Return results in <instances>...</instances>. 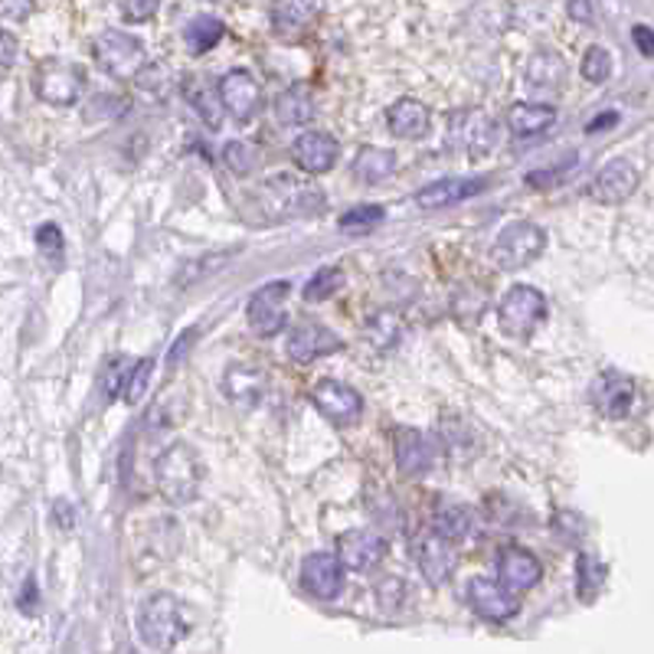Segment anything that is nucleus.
<instances>
[{
  "mask_svg": "<svg viewBox=\"0 0 654 654\" xmlns=\"http://www.w3.org/2000/svg\"><path fill=\"white\" fill-rule=\"evenodd\" d=\"M187 609L171 592H154L138 609V635L151 652H171L187 639Z\"/></svg>",
  "mask_w": 654,
  "mask_h": 654,
  "instance_id": "nucleus-1",
  "label": "nucleus"
},
{
  "mask_svg": "<svg viewBox=\"0 0 654 654\" xmlns=\"http://www.w3.org/2000/svg\"><path fill=\"white\" fill-rule=\"evenodd\" d=\"M154 481L168 504H174V507L193 504L203 487V462H200L196 449L187 442H174L171 449H164L154 465Z\"/></svg>",
  "mask_w": 654,
  "mask_h": 654,
  "instance_id": "nucleus-2",
  "label": "nucleus"
},
{
  "mask_svg": "<svg viewBox=\"0 0 654 654\" xmlns=\"http://www.w3.org/2000/svg\"><path fill=\"white\" fill-rule=\"evenodd\" d=\"M547 246V233L537 226V223H527V219H517L511 226H504L491 246V259L497 269L504 272H517V269H527L534 259H540Z\"/></svg>",
  "mask_w": 654,
  "mask_h": 654,
  "instance_id": "nucleus-3",
  "label": "nucleus"
},
{
  "mask_svg": "<svg viewBox=\"0 0 654 654\" xmlns=\"http://www.w3.org/2000/svg\"><path fill=\"white\" fill-rule=\"evenodd\" d=\"M86 89V69L69 63V60H43L36 66L33 76V93L40 101L56 105V108H69L79 101V95Z\"/></svg>",
  "mask_w": 654,
  "mask_h": 654,
  "instance_id": "nucleus-4",
  "label": "nucleus"
},
{
  "mask_svg": "<svg viewBox=\"0 0 654 654\" xmlns=\"http://www.w3.org/2000/svg\"><path fill=\"white\" fill-rule=\"evenodd\" d=\"M93 53L98 66L115 79H138V73L148 66L144 63V43L131 33H121V30L98 33Z\"/></svg>",
  "mask_w": 654,
  "mask_h": 654,
  "instance_id": "nucleus-5",
  "label": "nucleus"
},
{
  "mask_svg": "<svg viewBox=\"0 0 654 654\" xmlns=\"http://www.w3.org/2000/svg\"><path fill=\"white\" fill-rule=\"evenodd\" d=\"M544 318H547V298L534 285H514L497 304V321L514 337L534 334L544 324Z\"/></svg>",
  "mask_w": 654,
  "mask_h": 654,
  "instance_id": "nucleus-6",
  "label": "nucleus"
},
{
  "mask_svg": "<svg viewBox=\"0 0 654 654\" xmlns=\"http://www.w3.org/2000/svg\"><path fill=\"white\" fill-rule=\"evenodd\" d=\"M449 144L468 158H484L497 144V125L487 111L465 108L449 118Z\"/></svg>",
  "mask_w": 654,
  "mask_h": 654,
  "instance_id": "nucleus-7",
  "label": "nucleus"
},
{
  "mask_svg": "<svg viewBox=\"0 0 654 654\" xmlns=\"http://www.w3.org/2000/svg\"><path fill=\"white\" fill-rule=\"evenodd\" d=\"M288 281H269L262 285L246 308V321L256 337H276L288 324Z\"/></svg>",
  "mask_w": 654,
  "mask_h": 654,
  "instance_id": "nucleus-8",
  "label": "nucleus"
},
{
  "mask_svg": "<svg viewBox=\"0 0 654 654\" xmlns=\"http://www.w3.org/2000/svg\"><path fill=\"white\" fill-rule=\"evenodd\" d=\"M311 399H314L318 412L341 429H351L364 419V396L341 379H321L314 386Z\"/></svg>",
  "mask_w": 654,
  "mask_h": 654,
  "instance_id": "nucleus-9",
  "label": "nucleus"
},
{
  "mask_svg": "<svg viewBox=\"0 0 654 654\" xmlns=\"http://www.w3.org/2000/svg\"><path fill=\"white\" fill-rule=\"evenodd\" d=\"M412 560L429 586H446L455 572V550L436 530H422L412 537Z\"/></svg>",
  "mask_w": 654,
  "mask_h": 654,
  "instance_id": "nucleus-10",
  "label": "nucleus"
},
{
  "mask_svg": "<svg viewBox=\"0 0 654 654\" xmlns=\"http://www.w3.org/2000/svg\"><path fill=\"white\" fill-rule=\"evenodd\" d=\"M285 351L294 364H314L321 357H331V354L344 351V341L318 321H301V324L291 328Z\"/></svg>",
  "mask_w": 654,
  "mask_h": 654,
  "instance_id": "nucleus-11",
  "label": "nucleus"
},
{
  "mask_svg": "<svg viewBox=\"0 0 654 654\" xmlns=\"http://www.w3.org/2000/svg\"><path fill=\"white\" fill-rule=\"evenodd\" d=\"M468 605L481 619H487V622H507L521 609L517 605V596L501 579H484V576H478V579L468 582Z\"/></svg>",
  "mask_w": 654,
  "mask_h": 654,
  "instance_id": "nucleus-12",
  "label": "nucleus"
},
{
  "mask_svg": "<svg viewBox=\"0 0 654 654\" xmlns=\"http://www.w3.org/2000/svg\"><path fill=\"white\" fill-rule=\"evenodd\" d=\"M642 184V174L632 161L619 158V161H609L589 184V196L596 203H605V206H615V203H625L635 190Z\"/></svg>",
  "mask_w": 654,
  "mask_h": 654,
  "instance_id": "nucleus-13",
  "label": "nucleus"
},
{
  "mask_svg": "<svg viewBox=\"0 0 654 654\" xmlns=\"http://www.w3.org/2000/svg\"><path fill=\"white\" fill-rule=\"evenodd\" d=\"M301 586L314 596V599H337L344 589V562L334 554H311L301 562Z\"/></svg>",
  "mask_w": 654,
  "mask_h": 654,
  "instance_id": "nucleus-14",
  "label": "nucleus"
},
{
  "mask_svg": "<svg viewBox=\"0 0 654 654\" xmlns=\"http://www.w3.org/2000/svg\"><path fill=\"white\" fill-rule=\"evenodd\" d=\"M219 98H223V108L236 121H249L262 108V89H259L256 76L246 69H233L219 79Z\"/></svg>",
  "mask_w": 654,
  "mask_h": 654,
  "instance_id": "nucleus-15",
  "label": "nucleus"
},
{
  "mask_svg": "<svg viewBox=\"0 0 654 654\" xmlns=\"http://www.w3.org/2000/svg\"><path fill=\"white\" fill-rule=\"evenodd\" d=\"M386 550H389V544L374 530H347L344 537H337V557L354 572L376 569L386 560Z\"/></svg>",
  "mask_w": 654,
  "mask_h": 654,
  "instance_id": "nucleus-16",
  "label": "nucleus"
},
{
  "mask_svg": "<svg viewBox=\"0 0 654 654\" xmlns=\"http://www.w3.org/2000/svg\"><path fill=\"white\" fill-rule=\"evenodd\" d=\"M341 144L328 131H304L291 144V161L308 174H324L337 164Z\"/></svg>",
  "mask_w": 654,
  "mask_h": 654,
  "instance_id": "nucleus-17",
  "label": "nucleus"
},
{
  "mask_svg": "<svg viewBox=\"0 0 654 654\" xmlns=\"http://www.w3.org/2000/svg\"><path fill=\"white\" fill-rule=\"evenodd\" d=\"M487 187V178H446V181H436L429 187H422L416 193V206L422 210H449V206H459L471 196H478L481 190Z\"/></svg>",
  "mask_w": 654,
  "mask_h": 654,
  "instance_id": "nucleus-18",
  "label": "nucleus"
},
{
  "mask_svg": "<svg viewBox=\"0 0 654 654\" xmlns=\"http://www.w3.org/2000/svg\"><path fill=\"white\" fill-rule=\"evenodd\" d=\"M497 579L511 589V592H527L544 579V566L540 560L524 550V547H507L497 557Z\"/></svg>",
  "mask_w": 654,
  "mask_h": 654,
  "instance_id": "nucleus-19",
  "label": "nucleus"
},
{
  "mask_svg": "<svg viewBox=\"0 0 654 654\" xmlns=\"http://www.w3.org/2000/svg\"><path fill=\"white\" fill-rule=\"evenodd\" d=\"M592 406L609 419L629 416L635 406V383L622 374H602L592 383Z\"/></svg>",
  "mask_w": 654,
  "mask_h": 654,
  "instance_id": "nucleus-20",
  "label": "nucleus"
},
{
  "mask_svg": "<svg viewBox=\"0 0 654 654\" xmlns=\"http://www.w3.org/2000/svg\"><path fill=\"white\" fill-rule=\"evenodd\" d=\"M393 449H396V465L409 478H422L432 468V459H436L432 442L419 429H409V426L396 429Z\"/></svg>",
  "mask_w": 654,
  "mask_h": 654,
  "instance_id": "nucleus-21",
  "label": "nucleus"
},
{
  "mask_svg": "<svg viewBox=\"0 0 654 654\" xmlns=\"http://www.w3.org/2000/svg\"><path fill=\"white\" fill-rule=\"evenodd\" d=\"M566 76H569V69H566L560 53H554V50H537L524 66V83L530 93H560L566 86Z\"/></svg>",
  "mask_w": 654,
  "mask_h": 654,
  "instance_id": "nucleus-22",
  "label": "nucleus"
},
{
  "mask_svg": "<svg viewBox=\"0 0 654 654\" xmlns=\"http://www.w3.org/2000/svg\"><path fill=\"white\" fill-rule=\"evenodd\" d=\"M557 125V108L544 101H517L507 111V128L514 138H540Z\"/></svg>",
  "mask_w": 654,
  "mask_h": 654,
  "instance_id": "nucleus-23",
  "label": "nucleus"
},
{
  "mask_svg": "<svg viewBox=\"0 0 654 654\" xmlns=\"http://www.w3.org/2000/svg\"><path fill=\"white\" fill-rule=\"evenodd\" d=\"M269 190L279 196L281 210H288V213H318V210H324V203H328L321 187L304 184V181L288 178V174L272 178V181H269Z\"/></svg>",
  "mask_w": 654,
  "mask_h": 654,
  "instance_id": "nucleus-24",
  "label": "nucleus"
},
{
  "mask_svg": "<svg viewBox=\"0 0 654 654\" xmlns=\"http://www.w3.org/2000/svg\"><path fill=\"white\" fill-rule=\"evenodd\" d=\"M386 125H389V131H393L396 138L416 141V138H422V135L429 131L432 115H429V108H426L422 101H416V98H399V101L389 105Z\"/></svg>",
  "mask_w": 654,
  "mask_h": 654,
  "instance_id": "nucleus-25",
  "label": "nucleus"
},
{
  "mask_svg": "<svg viewBox=\"0 0 654 654\" xmlns=\"http://www.w3.org/2000/svg\"><path fill=\"white\" fill-rule=\"evenodd\" d=\"M321 17V0H276L272 30L279 36H301Z\"/></svg>",
  "mask_w": 654,
  "mask_h": 654,
  "instance_id": "nucleus-26",
  "label": "nucleus"
},
{
  "mask_svg": "<svg viewBox=\"0 0 654 654\" xmlns=\"http://www.w3.org/2000/svg\"><path fill=\"white\" fill-rule=\"evenodd\" d=\"M223 389L233 403L256 406L266 393V374L259 367H249V364H233L223 374Z\"/></svg>",
  "mask_w": 654,
  "mask_h": 654,
  "instance_id": "nucleus-27",
  "label": "nucleus"
},
{
  "mask_svg": "<svg viewBox=\"0 0 654 654\" xmlns=\"http://www.w3.org/2000/svg\"><path fill=\"white\" fill-rule=\"evenodd\" d=\"M432 530L439 537H446L449 544H462L474 534V517L462 504H439V511L432 517Z\"/></svg>",
  "mask_w": 654,
  "mask_h": 654,
  "instance_id": "nucleus-28",
  "label": "nucleus"
},
{
  "mask_svg": "<svg viewBox=\"0 0 654 654\" xmlns=\"http://www.w3.org/2000/svg\"><path fill=\"white\" fill-rule=\"evenodd\" d=\"M276 118L281 125H308L314 118V95L308 86H291L276 101Z\"/></svg>",
  "mask_w": 654,
  "mask_h": 654,
  "instance_id": "nucleus-29",
  "label": "nucleus"
},
{
  "mask_svg": "<svg viewBox=\"0 0 654 654\" xmlns=\"http://www.w3.org/2000/svg\"><path fill=\"white\" fill-rule=\"evenodd\" d=\"M223 33H226V26H223V20L219 17H210V13H200V17H193L187 23V30H184V43H187V50L193 56H203V53H210L219 40H223Z\"/></svg>",
  "mask_w": 654,
  "mask_h": 654,
  "instance_id": "nucleus-30",
  "label": "nucleus"
},
{
  "mask_svg": "<svg viewBox=\"0 0 654 654\" xmlns=\"http://www.w3.org/2000/svg\"><path fill=\"white\" fill-rule=\"evenodd\" d=\"M393 171H396V154L386 148H364L354 161V174L364 184H383L393 178Z\"/></svg>",
  "mask_w": 654,
  "mask_h": 654,
  "instance_id": "nucleus-31",
  "label": "nucleus"
},
{
  "mask_svg": "<svg viewBox=\"0 0 654 654\" xmlns=\"http://www.w3.org/2000/svg\"><path fill=\"white\" fill-rule=\"evenodd\" d=\"M602 582H605V566L592 554H579L576 557V592H579V599L592 602L602 592Z\"/></svg>",
  "mask_w": 654,
  "mask_h": 654,
  "instance_id": "nucleus-32",
  "label": "nucleus"
},
{
  "mask_svg": "<svg viewBox=\"0 0 654 654\" xmlns=\"http://www.w3.org/2000/svg\"><path fill=\"white\" fill-rule=\"evenodd\" d=\"M184 93H187L193 111H196L210 128H216L219 118H223L219 111H226V108H223V98H219V86L210 89V86H203V83H190V86H184Z\"/></svg>",
  "mask_w": 654,
  "mask_h": 654,
  "instance_id": "nucleus-33",
  "label": "nucleus"
},
{
  "mask_svg": "<svg viewBox=\"0 0 654 654\" xmlns=\"http://www.w3.org/2000/svg\"><path fill=\"white\" fill-rule=\"evenodd\" d=\"M135 83H138V89H141V93L161 95V98H164V95L178 86V73H174L168 63H148V66L138 73V79H135Z\"/></svg>",
  "mask_w": 654,
  "mask_h": 654,
  "instance_id": "nucleus-34",
  "label": "nucleus"
},
{
  "mask_svg": "<svg viewBox=\"0 0 654 654\" xmlns=\"http://www.w3.org/2000/svg\"><path fill=\"white\" fill-rule=\"evenodd\" d=\"M151 374H154V357H141L138 364H131V371L125 376V386H121V399L128 406H135V403L144 399V389L151 383Z\"/></svg>",
  "mask_w": 654,
  "mask_h": 654,
  "instance_id": "nucleus-35",
  "label": "nucleus"
},
{
  "mask_svg": "<svg viewBox=\"0 0 654 654\" xmlns=\"http://www.w3.org/2000/svg\"><path fill=\"white\" fill-rule=\"evenodd\" d=\"M223 161H226V168L236 174V178H246V174H253L256 171V164H259V151L249 144V141H229L226 148H223Z\"/></svg>",
  "mask_w": 654,
  "mask_h": 654,
  "instance_id": "nucleus-36",
  "label": "nucleus"
},
{
  "mask_svg": "<svg viewBox=\"0 0 654 654\" xmlns=\"http://www.w3.org/2000/svg\"><path fill=\"white\" fill-rule=\"evenodd\" d=\"M367 337L379 351H389L399 341V318L393 311H376L374 318L367 321Z\"/></svg>",
  "mask_w": 654,
  "mask_h": 654,
  "instance_id": "nucleus-37",
  "label": "nucleus"
},
{
  "mask_svg": "<svg viewBox=\"0 0 654 654\" xmlns=\"http://www.w3.org/2000/svg\"><path fill=\"white\" fill-rule=\"evenodd\" d=\"M579 73H582V79H586V83H592V86L605 83V79L612 76V56H609V50H602V46H589V50H586V56H582Z\"/></svg>",
  "mask_w": 654,
  "mask_h": 654,
  "instance_id": "nucleus-38",
  "label": "nucleus"
},
{
  "mask_svg": "<svg viewBox=\"0 0 654 654\" xmlns=\"http://www.w3.org/2000/svg\"><path fill=\"white\" fill-rule=\"evenodd\" d=\"M341 285H344V272H341L337 266H324V269L314 272V279L304 285V298H308V301H324V298H331Z\"/></svg>",
  "mask_w": 654,
  "mask_h": 654,
  "instance_id": "nucleus-39",
  "label": "nucleus"
},
{
  "mask_svg": "<svg viewBox=\"0 0 654 654\" xmlns=\"http://www.w3.org/2000/svg\"><path fill=\"white\" fill-rule=\"evenodd\" d=\"M36 249H40V256L46 259V262H53V266H63V229L56 226V223H43L40 229H36Z\"/></svg>",
  "mask_w": 654,
  "mask_h": 654,
  "instance_id": "nucleus-40",
  "label": "nucleus"
},
{
  "mask_svg": "<svg viewBox=\"0 0 654 654\" xmlns=\"http://www.w3.org/2000/svg\"><path fill=\"white\" fill-rule=\"evenodd\" d=\"M236 256V249H219V253H210V256H203V259H196L193 266H187L184 272H181V279H178V285H190V281L203 279L206 272L213 276V272H219L229 259Z\"/></svg>",
  "mask_w": 654,
  "mask_h": 654,
  "instance_id": "nucleus-41",
  "label": "nucleus"
},
{
  "mask_svg": "<svg viewBox=\"0 0 654 654\" xmlns=\"http://www.w3.org/2000/svg\"><path fill=\"white\" fill-rule=\"evenodd\" d=\"M379 219H383V206H354L351 213L341 216V229L364 233V229H374Z\"/></svg>",
  "mask_w": 654,
  "mask_h": 654,
  "instance_id": "nucleus-42",
  "label": "nucleus"
},
{
  "mask_svg": "<svg viewBox=\"0 0 654 654\" xmlns=\"http://www.w3.org/2000/svg\"><path fill=\"white\" fill-rule=\"evenodd\" d=\"M403 599H406L403 579H383V582H379V605H383L386 612H396V609L403 605Z\"/></svg>",
  "mask_w": 654,
  "mask_h": 654,
  "instance_id": "nucleus-43",
  "label": "nucleus"
},
{
  "mask_svg": "<svg viewBox=\"0 0 654 654\" xmlns=\"http://www.w3.org/2000/svg\"><path fill=\"white\" fill-rule=\"evenodd\" d=\"M158 7H161V0H125L121 13L128 23H148L158 13Z\"/></svg>",
  "mask_w": 654,
  "mask_h": 654,
  "instance_id": "nucleus-44",
  "label": "nucleus"
},
{
  "mask_svg": "<svg viewBox=\"0 0 654 654\" xmlns=\"http://www.w3.org/2000/svg\"><path fill=\"white\" fill-rule=\"evenodd\" d=\"M554 527H557V534H560L562 540H569V544L582 540V517H576V514H569V511L557 514Z\"/></svg>",
  "mask_w": 654,
  "mask_h": 654,
  "instance_id": "nucleus-45",
  "label": "nucleus"
},
{
  "mask_svg": "<svg viewBox=\"0 0 654 654\" xmlns=\"http://www.w3.org/2000/svg\"><path fill=\"white\" fill-rule=\"evenodd\" d=\"M632 40H635V46H639V53H642V56L654 60V30L652 26L639 23V26L632 30Z\"/></svg>",
  "mask_w": 654,
  "mask_h": 654,
  "instance_id": "nucleus-46",
  "label": "nucleus"
},
{
  "mask_svg": "<svg viewBox=\"0 0 654 654\" xmlns=\"http://www.w3.org/2000/svg\"><path fill=\"white\" fill-rule=\"evenodd\" d=\"M566 10L576 23H592V0H566Z\"/></svg>",
  "mask_w": 654,
  "mask_h": 654,
  "instance_id": "nucleus-47",
  "label": "nucleus"
},
{
  "mask_svg": "<svg viewBox=\"0 0 654 654\" xmlns=\"http://www.w3.org/2000/svg\"><path fill=\"white\" fill-rule=\"evenodd\" d=\"M0 7L7 20H23L33 10V0H0Z\"/></svg>",
  "mask_w": 654,
  "mask_h": 654,
  "instance_id": "nucleus-48",
  "label": "nucleus"
},
{
  "mask_svg": "<svg viewBox=\"0 0 654 654\" xmlns=\"http://www.w3.org/2000/svg\"><path fill=\"white\" fill-rule=\"evenodd\" d=\"M193 341H196V328H190L187 334H181V337H178V344H174V351H171V367H178V361H181V357H187V351Z\"/></svg>",
  "mask_w": 654,
  "mask_h": 654,
  "instance_id": "nucleus-49",
  "label": "nucleus"
},
{
  "mask_svg": "<svg viewBox=\"0 0 654 654\" xmlns=\"http://www.w3.org/2000/svg\"><path fill=\"white\" fill-rule=\"evenodd\" d=\"M0 46H3V53H0L3 69H10V66H13V56H17V40H13V33H3V36H0Z\"/></svg>",
  "mask_w": 654,
  "mask_h": 654,
  "instance_id": "nucleus-50",
  "label": "nucleus"
},
{
  "mask_svg": "<svg viewBox=\"0 0 654 654\" xmlns=\"http://www.w3.org/2000/svg\"><path fill=\"white\" fill-rule=\"evenodd\" d=\"M210 3H229V0H210Z\"/></svg>",
  "mask_w": 654,
  "mask_h": 654,
  "instance_id": "nucleus-51",
  "label": "nucleus"
}]
</instances>
